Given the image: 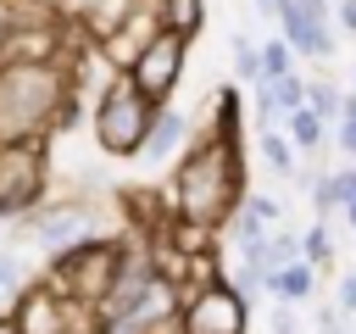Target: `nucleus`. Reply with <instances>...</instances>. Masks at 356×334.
Returning a JSON list of instances; mask_svg holds the SVG:
<instances>
[{"mask_svg": "<svg viewBox=\"0 0 356 334\" xmlns=\"http://www.w3.org/2000/svg\"><path fill=\"white\" fill-rule=\"evenodd\" d=\"M239 173L245 167H239L234 139L211 128L200 145H189L178 156V173H172V206H178V217L200 223V228L228 223L239 212Z\"/></svg>", "mask_w": 356, "mask_h": 334, "instance_id": "obj_1", "label": "nucleus"}, {"mask_svg": "<svg viewBox=\"0 0 356 334\" xmlns=\"http://www.w3.org/2000/svg\"><path fill=\"white\" fill-rule=\"evenodd\" d=\"M67 95H72V78L50 56L0 61V145L44 139V128L67 117Z\"/></svg>", "mask_w": 356, "mask_h": 334, "instance_id": "obj_2", "label": "nucleus"}, {"mask_svg": "<svg viewBox=\"0 0 356 334\" xmlns=\"http://www.w3.org/2000/svg\"><path fill=\"white\" fill-rule=\"evenodd\" d=\"M156 111H161V106H156L128 72H117V78L106 84L100 106H95V139H100V150H106V156H139L145 139H150Z\"/></svg>", "mask_w": 356, "mask_h": 334, "instance_id": "obj_3", "label": "nucleus"}, {"mask_svg": "<svg viewBox=\"0 0 356 334\" xmlns=\"http://www.w3.org/2000/svg\"><path fill=\"white\" fill-rule=\"evenodd\" d=\"M122 267H128V245L117 239V234H100V239H89V245H78V250H61L56 256V267H50V284H61L72 301H83V306H106V295L117 289V278H122Z\"/></svg>", "mask_w": 356, "mask_h": 334, "instance_id": "obj_4", "label": "nucleus"}, {"mask_svg": "<svg viewBox=\"0 0 356 334\" xmlns=\"http://www.w3.org/2000/svg\"><path fill=\"white\" fill-rule=\"evenodd\" d=\"M184 61H189V33L184 28H167V22H156L150 28V39L122 61V72L156 100V106H167L172 100V89H178V78H184Z\"/></svg>", "mask_w": 356, "mask_h": 334, "instance_id": "obj_5", "label": "nucleus"}, {"mask_svg": "<svg viewBox=\"0 0 356 334\" xmlns=\"http://www.w3.org/2000/svg\"><path fill=\"white\" fill-rule=\"evenodd\" d=\"M17 234H22V239H33L39 250L61 256V250H78V245L100 239V234H106V223H100V212H95V206L67 200V206H33V212H22V217H17Z\"/></svg>", "mask_w": 356, "mask_h": 334, "instance_id": "obj_6", "label": "nucleus"}, {"mask_svg": "<svg viewBox=\"0 0 356 334\" xmlns=\"http://www.w3.org/2000/svg\"><path fill=\"white\" fill-rule=\"evenodd\" d=\"M39 200H44V150H39V139L0 145V212L22 217Z\"/></svg>", "mask_w": 356, "mask_h": 334, "instance_id": "obj_7", "label": "nucleus"}, {"mask_svg": "<svg viewBox=\"0 0 356 334\" xmlns=\"http://www.w3.org/2000/svg\"><path fill=\"white\" fill-rule=\"evenodd\" d=\"M184 334H245V295L234 278H217V284H200L195 295H184V317H178Z\"/></svg>", "mask_w": 356, "mask_h": 334, "instance_id": "obj_8", "label": "nucleus"}, {"mask_svg": "<svg viewBox=\"0 0 356 334\" xmlns=\"http://www.w3.org/2000/svg\"><path fill=\"white\" fill-rule=\"evenodd\" d=\"M278 28L300 56L328 61L334 56V33H328V0H284L278 6Z\"/></svg>", "mask_w": 356, "mask_h": 334, "instance_id": "obj_9", "label": "nucleus"}, {"mask_svg": "<svg viewBox=\"0 0 356 334\" xmlns=\"http://www.w3.org/2000/svg\"><path fill=\"white\" fill-rule=\"evenodd\" d=\"M11 317L22 334H72V295L61 284H28Z\"/></svg>", "mask_w": 356, "mask_h": 334, "instance_id": "obj_10", "label": "nucleus"}, {"mask_svg": "<svg viewBox=\"0 0 356 334\" xmlns=\"http://www.w3.org/2000/svg\"><path fill=\"white\" fill-rule=\"evenodd\" d=\"M184 150H189V117H184L178 106H161L139 156H145V161H156V167H167V161H172V156H184Z\"/></svg>", "mask_w": 356, "mask_h": 334, "instance_id": "obj_11", "label": "nucleus"}, {"mask_svg": "<svg viewBox=\"0 0 356 334\" xmlns=\"http://www.w3.org/2000/svg\"><path fill=\"white\" fill-rule=\"evenodd\" d=\"M312 284H317V267H312V262H289V267L267 273V284H261V289H273L278 301H306V295H312Z\"/></svg>", "mask_w": 356, "mask_h": 334, "instance_id": "obj_12", "label": "nucleus"}, {"mask_svg": "<svg viewBox=\"0 0 356 334\" xmlns=\"http://www.w3.org/2000/svg\"><path fill=\"white\" fill-rule=\"evenodd\" d=\"M284 134H289L300 150H317V145H323V134H328V117L306 100V106H295V111L284 117Z\"/></svg>", "mask_w": 356, "mask_h": 334, "instance_id": "obj_13", "label": "nucleus"}, {"mask_svg": "<svg viewBox=\"0 0 356 334\" xmlns=\"http://www.w3.org/2000/svg\"><path fill=\"white\" fill-rule=\"evenodd\" d=\"M256 150H261V161H267L278 178H289V173H295V150H300V145H295L284 128H261V134H256Z\"/></svg>", "mask_w": 356, "mask_h": 334, "instance_id": "obj_14", "label": "nucleus"}, {"mask_svg": "<svg viewBox=\"0 0 356 334\" xmlns=\"http://www.w3.org/2000/svg\"><path fill=\"white\" fill-rule=\"evenodd\" d=\"M28 284H33V267H28L11 245H0V301H11V306H17Z\"/></svg>", "mask_w": 356, "mask_h": 334, "instance_id": "obj_15", "label": "nucleus"}, {"mask_svg": "<svg viewBox=\"0 0 356 334\" xmlns=\"http://www.w3.org/2000/svg\"><path fill=\"white\" fill-rule=\"evenodd\" d=\"M150 11H156V22L184 28V33H195L206 22V0H150Z\"/></svg>", "mask_w": 356, "mask_h": 334, "instance_id": "obj_16", "label": "nucleus"}, {"mask_svg": "<svg viewBox=\"0 0 356 334\" xmlns=\"http://www.w3.org/2000/svg\"><path fill=\"white\" fill-rule=\"evenodd\" d=\"M267 228H273V223L261 217V206H256V200H239V212L228 217V234H234L239 245H261V239H267Z\"/></svg>", "mask_w": 356, "mask_h": 334, "instance_id": "obj_17", "label": "nucleus"}, {"mask_svg": "<svg viewBox=\"0 0 356 334\" xmlns=\"http://www.w3.org/2000/svg\"><path fill=\"white\" fill-rule=\"evenodd\" d=\"M234 78L250 84V89L261 84V45H250L245 33H234Z\"/></svg>", "mask_w": 356, "mask_h": 334, "instance_id": "obj_18", "label": "nucleus"}, {"mask_svg": "<svg viewBox=\"0 0 356 334\" xmlns=\"http://www.w3.org/2000/svg\"><path fill=\"white\" fill-rule=\"evenodd\" d=\"M295 56H300V50H295V45H289L284 33H278V39H267V45H261V78L295 72Z\"/></svg>", "mask_w": 356, "mask_h": 334, "instance_id": "obj_19", "label": "nucleus"}, {"mask_svg": "<svg viewBox=\"0 0 356 334\" xmlns=\"http://www.w3.org/2000/svg\"><path fill=\"white\" fill-rule=\"evenodd\" d=\"M300 245H306V262H312V267H323V262L334 256V239H328V223H323V217H312V228L300 234Z\"/></svg>", "mask_w": 356, "mask_h": 334, "instance_id": "obj_20", "label": "nucleus"}, {"mask_svg": "<svg viewBox=\"0 0 356 334\" xmlns=\"http://www.w3.org/2000/svg\"><path fill=\"white\" fill-rule=\"evenodd\" d=\"M312 206H317L312 217H323V223H328V217L339 212V178H334V173H323V178L312 184Z\"/></svg>", "mask_w": 356, "mask_h": 334, "instance_id": "obj_21", "label": "nucleus"}, {"mask_svg": "<svg viewBox=\"0 0 356 334\" xmlns=\"http://www.w3.org/2000/svg\"><path fill=\"white\" fill-rule=\"evenodd\" d=\"M334 139H339L345 156H356V89L345 95V111H339V122H334Z\"/></svg>", "mask_w": 356, "mask_h": 334, "instance_id": "obj_22", "label": "nucleus"}, {"mask_svg": "<svg viewBox=\"0 0 356 334\" xmlns=\"http://www.w3.org/2000/svg\"><path fill=\"white\" fill-rule=\"evenodd\" d=\"M306 100H312V106H317L328 122H339V111H345V95H339L334 84H312V95H306Z\"/></svg>", "mask_w": 356, "mask_h": 334, "instance_id": "obj_23", "label": "nucleus"}, {"mask_svg": "<svg viewBox=\"0 0 356 334\" xmlns=\"http://www.w3.org/2000/svg\"><path fill=\"white\" fill-rule=\"evenodd\" d=\"M273 334H300V317H295V301H284V306H273Z\"/></svg>", "mask_w": 356, "mask_h": 334, "instance_id": "obj_24", "label": "nucleus"}, {"mask_svg": "<svg viewBox=\"0 0 356 334\" xmlns=\"http://www.w3.org/2000/svg\"><path fill=\"white\" fill-rule=\"evenodd\" d=\"M334 295H339V301H334V306H339V312H345V317H356V273H345V278H339V289H334Z\"/></svg>", "mask_w": 356, "mask_h": 334, "instance_id": "obj_25", "label": "nucleus"}, {"mask_svg": "<svg viewBox=\"0 0 356 334\" xmlns=\"http://www.w3.org/2000/svg\"><path fill=\"white\" fill-rule=\"evenodd\" d=\"M334 22H339V33H356V0H339L334 6Z\"/></svg>", "mask_w": 356, "mask_h": 334, "instance_id": "obj_26", "label": "nucleus"}, {"mask_svg": "<svg viewBox=\"0 0 356 334\" xmlns=\"http://www.w3.org/2000/svg\"><path fill=\"white\" fill-rule=\"evenodd\" d=\"M339 217H345V228H350V234H356V195H350V200H345V206H339Z\"/></svg>", "mask_w": 356, "mask_h": 334, "instance_id": "obj_27", "label": "nucleus"}, {"mask_svg": "<svg viewBox=\"0 0 356 334\" xmlns=\"http://www.w3.org/2000/svg\"><path fill=\"white\" fill-rule=\"evenodd\" d=\"M0 334H22V328H17V317H0Z\"/></svg>", "mask_w": 356, "mask_h": 334, "instance_id": "obj_28", "label": "nucleus"}]
</instances>
